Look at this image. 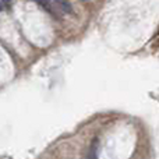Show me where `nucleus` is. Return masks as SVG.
<instances>
[{
    "label": "nucleus",
    "mask_w": 159,
    "mask_h": 159,
    "mask_svg": "<svg viewBox=\"0 0 159 159\" xmlns=\"http://www.w3.org/2000/svg\"><path fill=\"white\" fill-rule=\"evenodd\" d=\"M0 10H2V4H0Z\"/></svg>",
    "instance_id": "f257e3e1"
}]
</instances>
